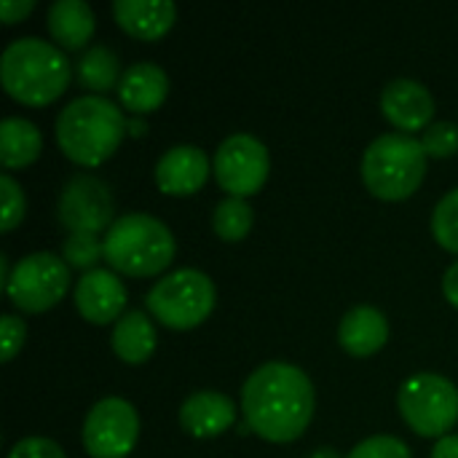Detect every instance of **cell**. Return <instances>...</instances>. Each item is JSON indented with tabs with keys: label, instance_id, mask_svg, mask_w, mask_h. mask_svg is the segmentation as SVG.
Instances as JSON below:
<instances>
[{
	"label": "cell",
	"instance_id": "1",
	"mask_svg": "<svg viewBox=\"0 0 458 458\" xmlns=\"http://www.w3.org/2000/svg\"><path fill=\"white\" fill-rule=\"evenodd\" d=\"M314 403L309 376L290 362L260 365L242 389L244 421L268 443L298 440L314 419Z\"/></svg>",
	"mask_w": 458,
	"mask_h": 458
},
{
	"label": "cell",
	"instance_id": "2",
	"mask_svg": "<svg viewBox=\"0 0 458 458\" xmlns=\"http://www.w3.org/2000/svg\"><path fill=\"white\" fill-rule=\"evenodd\" d=\"M0 81L16 102L43 107L56 102L70 86V62L62 48L40 38H19L0 56Z\"/></svg>",
	"mask_w": 458,
	"mask_h": 458
},
{
	"label": "cell",
	"instance_id": "3",
	"mask_svg": "<svg viewBox=\"0 0 458 458\" xmlns=\"http://www.w3.org/2000/svg\"><path fill=\"white\" fill-rule=\"evenodd\" d=\"M123 134V113L99 94L72 99L56 118V142L62 153L81 166L105 164L121 148Z\"/></svg>",
	"mask_w": 458,
	"mask_h": 458
},
{
	"label": "cell",
	"instance_id": "4",
	"mask_svg": "<svg viewBox=\"0 0 458 458\" xmlns=\"http://www.w3.org/2000/svg\"><path fill=\"white\" fill-rule=\"evenodd\" d=\"M102 244L107 266L126 276H156L166 271L177 250L172 231L145 212L118 217Z\"/></svg>",
	"mask_w": 458,
	"mask_h": 458
},
{
	"label": "cell",
	"instance_id": "5",
	"mask_svg": "<svg viewBox=\"0 0 458 458\" xmlns=\"http://www.w3.org/2000/svg\"><path fill=\"white\" fill-rule=\"evenodd\" d=\"M427 150L411 134H381L362 156L365 188L381 201L411 199L427 174Z\"/></svg>",
	"mask_w": 458,
	"mask_h": 458
},
{
	"label": "cell",
	"instance_id": "6",
	"mask_svg": "<svg viewBox=\"0 0 458 458\" xmlns=\"http://www.w3.org/2000/svg\"><path fill=\"white\" fill-rule=\"evenodd\" d=\"M156 322L172 330H193L209 319L217 303V290L204 271L180 268L153 284L145 298Z\"/></svg>",
	"mask_w": 458,
	"mask_h": 458
},
{
	"label": "cell",
	"instance_id": "7",
	"mask_svg": "<svg viewBox=\"0 0 458 458\" xmlns=\"http://www.w3.org/2000/svg\"><path fill=\"white\" fill-rule=\"evenodd\" d=\"M405 424L421 437H445L458 421V389L437 373L408 378L397 397Z\"/></svg>",
	"mask_w": 458,
	"mask_h": 458
},
{
	"label": "cell",
	"instance_id": "8",
	"mask_svg": "<svg viewBox=\"0 0 458 458\" xmlns=\"http://www.w3.org/2000/svg\"><path fill=\"white\" fill-rule=\"evenodd\" d=\"M70 287L67 263L51 252H32L21 258L5 282L11 303L24 314H40L54 309Z\"/></svg>",
	"mask_w": 458,
	"mask_h": 458
},
{
	"label": "cell",
	"instance_id": "9",
	"mask_svg": "<svg viewBox=\"0 0 458 458\" xmlns=\"http://www.w3.org/2000/svg\"><path fill=\"white\" fill-rule=\"evenodd\" d=\"M268 150L252 134H231L215 153V180L233 199L258 193L268 180Z\"/></svg>",
	"mask_w": 458,
	"mask_h": 458
},
{
	"label": "cell",
	"instance_id": "10",
	"mask_svg": "<svg viewBox=\"0 0 458 458\" xmlns=\"http://www.w3.org/2000/svg\"><path fill=\"white\" fill-rule=\"evenodd\" d=\"M140 437V419L121 397L99 400L83 421V445L91 458H126Z\"/></svg>",
	"mask_w": 458,
	"mask_h": 458
},
{
	"label": "cell",
	"instance_id": "11",
	"mask_svg": "<svg viewBox=\"0 0 458 458\" xmlns=\"http://www.w3.org/2000/svg\"><path fill=\"white\" fill-rule=\"evenodd\" d=\"M59 223L70 233H102L110 231L113 220V199L110 188L91 177V174H75L64 182L56 204Z\"/></svg>",
	"mask_w": 458,
	"mask_h": 458
},
{
	"label": "cell",
	"instance_id": "12",
	"mask_svg": "<svg viewBox=\"0 0 458 458\" xmlns=\"http://www.w3.org/2000/svg\"><path fill=\"white\" fill-rule=\"evenodd\" d=\"M75 306L81 317L91 325L118 322L126 311V287L115 271L94 268L86 271L75 284Z\"/></svg>",
	"mask_w": 458,
	"mask_h": 458
},
{
	"label": "cell",
	"instance_id": "13",
	"mask_svg": "<svg viewBox=\"0 0 458 458\" xmlns=\"http://www.w3.org/2000/svg\"><path fill=\"white\" fill-rule=\"evenodd\" d=\"M209 158L196 145H177L156 164V185L166 196H193L209 177Z\"/></svg>",
	"mask_w": 458,
	"mask_h": 458
},
{
	"label": "cell",
	"instance_id": "14",
	"mask_svg": "<svg viewBox=\"0 0 458 458\" xmlns=\"http://www.w3.org/2000/svg\"><path fill=\"white\" fill-rule=\"evenodd\" d=\"M381 113L389 123L403 129V134H413L429 126L435 115V99L419 81L397 78L381 94Z\"/></svg>",
	"mask_w": 458,
	"mask_h": 458
},
{
	"label": "cell",
	"instance_id": "15",
	"mask_svg": "<svg viewBox=\"0 0 458 458\" xmlns=\"http://www.w3.org/2000/svg\"><path fill=\"white\" fill-rule=\"evenodd\" d=\"M166 94H169V75L150 62L131 64L118 83V99L134 115L158 110L166 102Z\"/></svg>",
	"mask_w": 458,
	"mask_h": 458
},
{
	"label": "cell",
	"instance_id": "16",
	"mask_svg": "<svg viewBox=\"0 0 458 458\" xmlns=\"http://www.w3.org/2000/svg\"><path fill=\"white\" fill-rule=\"evenodd\" d=\"M236 421V405L220 392H196L180 408V424L193 437H217Z\"/></svg>",
	"mask_w": 458,
	"mask_h": 458
},
{
	"label": "cell",
	"instance_id": "17",
	"mask_svg": "<svg viewBox=\"0 0 458 458\" xmlns=\"http://www.w3.org/2000/svg\"><path fill=\"white\" fill-rule=\"evenodd\" d=\"M113 13L118 27L140 40L164 38L177 19V8L169 0H115Z\"/></svg>",
	"mask_w": 458,
	"mask_h": 458
},
{
	"label": "cell",
	"instance_id": "18",
	"mask_svg": "<svg viewBox=\"0 0 458 458\" xmlns=\"http://www.w3.org/2000/svg\"><path fill=\"white\" fill-rule=\"evenodd\" d=\"M389 338V322L386 317L373 306H357L352 309L338 327V344L352 357H370L378 349H384Z\"/></svg>",
	"mask_w": 458,
	"mask_h": 458
},
{
	"label": "cell",
	"instance_id": "19",
	"mask_svg": "<svg viewBox=\"0 0 458 458\" xmlns=\"http://www.w3.org/2000/svg\"><path fill=\"white\" fill-rule=\"evenodd\" d=\"M94 27V11L83 0H56L48 8V32L67 51L83 48L91 40Z\"/></svg>",
	"mask_w": 458,
	"mask_h": 458
},
{
	"label": "cell",
	"instance_id": "20",
	"mask_svg": "<svg viewBox=\"0 0 458 458\" xmlns=\"http://www.w3.org/2000/svg\"><path fill=\"white\" fill-rule=\"evenodd\" d=\"M113 352L126 365H142L156 352V330L142 311H126L113 327Z\"/></svg>",
	"mask_w": 458,
	"mask_h": 458
},
{
	"label": "cell",
	"instance_id": "21",
	"mask_svg": "<svg viewBox=\"0 0 458 458\" xmlns=\"http://www.w3.org/2000/svg\"><path fill=\"white\" fill-rule=\"evenodd\" d=\"M43 150V137L32 121L5 118L0 123V161L5 169L30 166Z\"/></svg>",
	"mask_w": 458,
	"mask_h": 458
},
{
	"label": "cell",
	"instance_id": "22",
	"mask_svg": "<svg viewBox=\"0 0 458 458\" xmlns=\"http://www.w3.org/2000/svg\"><path fill=\"white\" fill-rule=\"evenodd\" d=\"M75 75L78 83L86 86L89 91H110L118 89L121 83V62L115 56V51H110L107 46H91L75 64Z\"/></svg>",
	"mask_w": 458,
	"mask_h": 458
},
{
	"label": "cell",
	"instance_id": "23",
	"mask_svg": "<svg viewBox=\"0 0 458 458\" xmlns=\"http://www.w3.org/2000/svg\"><path fill=\"white\" fill-rule=\"evenodd\" d=\"M252 223H255L252 207L244 199H233V196L223 199L215 207V215H212L215 233L223 242H242V239H247L250 231H252Z\"/></svg>",
	"mask_w": 458,
	"mask_h": 458
},
{
	"label": "cell",
	"instance_id": "24",
	"mask_svg": "<svg viewBox=\"0 0 458 458\" xmlns=\"http://www.w3.org/2000/svg\"><path fill=\"white\" fill-rule=\"evenodd\" d=\"M105 258V244L94 233H70L62 244V260L72 268L94 271V266Z\"/></svg>",
	"mask_w": 458,
	"mask_h": 458
},
{
	"label": "cell",
	"instance_id": "25",
	"mask_svg": "<svg viewBox=\"0 0 458 458\" xmlns=\"http://www.w3.org/2000/svg\"><path fill=\"white\" fill-rule=\"evenodd\" d=\"M432 233L437 244L458 255V188L440 199L432 215Z\"/></svg>",
	"mask_w": 458,
	"mask_h": 458
},
{
	"label": "cell",
	"instance_id": "26",
	"mask_svg": "<svg viewBox=\"0 0 458 458\" xmlns=\"http://www.w3.org/2000/svg\"><path fill=\"white\" fill-rule=\"evenodd\" d=\"M421 145H424L429 158H448V156H454L458 150V126L451 123V121L432 123L424 131Z\"/></svg>",
	"mask_w": 458,
	"mask_h": 458
},
{
	"label": "cell",
	"instance_id": "27",
	"mask_svg": "<svg viewBox=\"0 0 458 458\" xmlns=\"http://www.w3.org/2000/svg\"><path fill=\"white\" fill-rule=\"evenodd\" d=\"M346 458H411V451L403 440L392 435H376L354 445Z\"/></svg>",
	"mask_w": 458,
	"mask_h": 458
},
{
	"label": "cell",
	"instance_id": "28",
	"mask_svg": "<svg viewBox=\"0 0 458 458\" xmlns=\"http://www.w3.org/2000/svg\"><path fill=\"white\" fill-rule=\"evenodd\" d=\"M0 188H3V215H0V223H3V231L8 233L24 217V193H21L19 182L11 174L0 177Z\"/></svg>",
	"mask_w": 458,
	"mask_h": 458
},
{
	"label": "cell",
	"instance_id": "29",
	"mask_svg": "<svg viewBox=\"0 0 458 458\" xmlns=\"http://www.w3.org/2000/svg\"><path fill=\"white\" fill-rule=\"evenodd\" d=\"M24 335H27V327H24V322H21L19 317L5 314V317L0 319V338H3L0 349H3V362H11V360L21 352Z\"/></svg>",
	"mask_w": 458,
	"mask_h": 458
},
{
	"label": "cell",
	"instance_id": "30",
	"mask_svg": "<svg viewBox=\"0 0 458 458\" xmlns=\"http://www.w3.org/2000/svg\"><path fill=\"white\" fill-rule=\"evenodd\" d=\"M8 458H64V451L48 437H24L11 448Z\"/></svg>",
	"mask_w": 458,
	"mask_h": 458
},
{
	"label": "cell",
	"instance_id": "31",
	"mask_svg": "<svg viewBox=\"0 0 458 458\" xmlns=\"http://www.w3.org/2000/svg\"><path fill=\"white\" fill-rule=\"evenodd\" d=\"M32 8H35V0H3L0 3V19H3V24H16Z\"/></svg>",
	"mask_w": 458,
	"mask_h": 458
},
{
	"label": "cell",
	"instance_id": "32",
	"mask_svg": "<svg viewBox=\"0 0 458 458\" xmlns=\"http://www.w3.org/2000/svg\"><path fill=\"white\" fill-rule=\"evenodd\" d=\"M443 293H445V301L458 309V260L443 276Z\"/></svg>",
	"mask_w": 458,
	"mask_h": 458
},
{
	"label": "cell",
	"instance_id": "33",
	"mask_svg": "<svg viewBox=\"0 0 458 458\" xmlns=\"http://www.w3.org/2000/svg\"><path fill=\"white\" fill-rule=\"evenodd\" d=\"M432 458H458V435H445L437 440Z\"/></svg>",
	"mask_w": 458,
	"mask_h": 458
},
{
	"label": "cell",
	"instance_id": "34",
	"mask_svg": "<svg viewBox=\"0 0 458 458\" xmlns=\"http://www.w3.org/2000/svg\"><path fill=\"white\" fill-rule=\"evenodd\" d=\"M311 458H341V456H338L333 448H322V451H317V454H314Z\"/></svg>",
	"mask_w": 458,
	"mask_h": 458
},
{
	"label": "cell",
	"instance_id": "35",
	"mask_svg": "<svg viewBox=\"0 0 458 458\" xmlns=\"http://www.w3.org/2000/svg\"><path fill=\"white\" fill-rule=\"evenodd\" d=\"M131 129H134V134H142V123H140V121H134Z\"/></svg>",
	"mask_w": 458,
	"mask_h": 458
}]
</instances>
